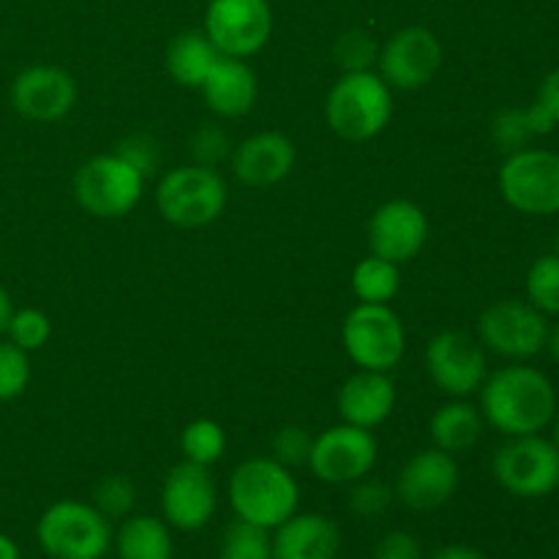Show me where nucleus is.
I'll return each mask as SVG.
<instances>
[{
    "label": "nucleus",
    "mask_w": 559,
    "mask_h": 559,
    "mask_svg": "<svg viewBox=\"0 0 559 559\" xmlns=\"http://www.w3.org/2000/svg\"><path fill=\"white\" fill-rule=\"evenodd\" d=\"M480 415L502 437H527L549 429L557 415V391L544 371L511 364L480 385Z\"/></svg>",
    "instance_id": "nucleus-1"
},
{
    "label": "nucleus",
    "mask_w": 559,
    "mask_h": 559,
    "mask_svg": "<svg viewBox=\"0 0 559 559\" xmlns=\"http://www.w3.org/2000/svg\"><path fill=\"white\" fill-rule=\"evenodd\" d=\"M227 500L240 522L262 530H276L300 508V484L284 464L271 456H254L233 469Z\"/></svg>",
    "instance_id": "nucleus-2"
},
{
    "label": "nucleus",
    "mask_w": 559,
    "mask_h": 559,
    "mask_svg": "<svg viewBox=\"0 0 559 559\" xmlns=\"http://www.w3.org/2000/svg\"><path fill=\"white\" fill-rule=\"evenodd\" d=\"M393 118V91L377 71L342 74L325 98V120L347 142H369L388 129Z\"/></svg>",
    "instance_id": "nucleus-3"
},
{
    "label": "nucleus",
    "mask_w": 559,
    "mask_h": 559,
    "mask_svg": "<svg viewBox=\"0 0 559 559\" xmlns=\"http://www.w3.org/2000/svg\"><path fill=\"white\" fill-rule=\"evenodd\" d=\"M109 519L93 502L58 500L38 516L36 540L47 559H104L112 549Z\"/></svg>",
    "instance_id": "nucleus-4"
},
{
    "label": "nucleus",
    "mask_w": 559,
    "mask_h": 559,
    "mask_svg": "<svg viewBox=\"0 0 559 559\" xmlns=\"http://www.w3.org/2000/svg\"><path fill=\"white\" fill-rule=\"evenodd\" d=\"M229 200V189L218 169L180 164L156 186V207L173 227L200 229L216 222Z\"/></svg>",
    "instance_id": "nucleus-5"
},
{
    "label": "nucleus",
    "mask_w": 559,
    "mask_h": 559,
    "mask_svg": "<svg viewBox=\"0 0 559 559\" xmlns=\"http://www.w3.org/2000/svg\"><path fill=\"white\" fill-rule=\"evenodd\" d=\"M342 344L358 369L391 374L407 353V328L391 306L358 304L344 317Z\"/></svg>",
    "instance_id": "nucleus-6"
},
{
    "label": "nucleus",
    "mask_w": 559,
    "mask_h": 559,
    "mask_svg": "<svg viewBox=\"0 0 559 559\" xmlns=\"http://www.w3.org/2000/svg\"><path fill=\"white\" fill-rule=\"evenodd\" d=\"M145 175L118 153H98L87 158L74 175V200L96 218H123L145 194Z\"/></svg>",
    "instance_id": "nucleus-7"
},
{
    "label": "nucleus",
    "mask_w": 559,
    "mask_h": 559,
    "mask_svg": "<svg viewBox=\"0 0 559 559\" xmlns=\"http://www.w3.org/2000/svg\"><path fill=\"white\" fill-rule=\"evenodd\" d=\"M500 194L524 216L559 213V153L544 147H522L508 153L497 173Z\"/></svg>",
    "instance_id": "nucleus-8"
},
{
    "label": "nucleus",
    "mask_w": 559,
    "mask_h": 559,
    "mask_svg": "<svg viewBox=\"0 0 559 559\" xmlns=\"http://www.w3.org/2000/svg\"><path fill=\"white\" fill-rule=\"evenodd\" d=\"M491 473L508 495L540 500L559 489V451L540 435L508 437L491 459Z\"/></svg>",
    "instance_id": "nucleus-9"
},
{
    "label": "nucleus",
    "mask_w": 559,
    "mask_h": 559,
    "mask_svg": "<svg viewBox=\"0 0 559 559\" xmlns=\"http://www.w3.org/2000/svg\"><path fill=\"white\" fill-rule=\"evenodd\" d=\"M549 322L530 300H495L478 320V342L500 358L524 364L546 349Z\"/></svg>",
    "instance_id": "nucleus-10"
},
{
    "label": "nucleus",
    "mask_w": 559,
    "mask_h": 559,
    "mask_svg": "<svg viewBox=\"0 0 559 559\" xmlns=\"http://www.w3.org/2000/svg\"><path fill=\"white\" fill-rule=\"evenodd\" d=\"M429 380L451 399H467L480 391L489 377L484 344L464 331H440L424 353Z\"/></svg>",
    "instance_id": "nucleus-11"
},
{
    "label": "nucleus",
    "mask_w": 559,
    "mask_h": 559,
    "mask_svg": "<svg viewBox=\"0 0 559 559\" xmlns=\"http://www.w3.org/2000/svg\"><path fill=\"white\" fill-rule=\"evenodd\" d=\"M380 445L374 431L358 429V426L338 424L314 435L311 456L306 467L317 480L328 486H349L366 478L374 469Z\"/></svg>",
    "instance_id": "nucleus-12"
},
{
    "label": "nucleus",
    "mask_w": 559,
    "mask_h": 559,
    "mask_svg": "<svg viewBox=\"0 0 559 559\" xmlns=\"http://www.w3.org/2000/svg\"><path fill=\"white\" fill-rule=\"evenodd\" d=\"M202 31L218 52L246 60L271 41L273 9L267 0H211Z\"/></svg>",
    "instance_id": "nucleus-13"
},
{
    "label": "nucleus",
    "mask_w": 559,
    "mask_h": 559,
    "mask_svg": "<svg viewBox=\"0 0 559 559\" xmlns=\"http://www.w3.org/2000/svg\"><path fill=\"white\" fill-rule=\"evenodd\" d=\"M442 69V44L429 27L409 25L380 44L374 71L391 91H420Z\"/></svg>",
    "instance_id": "nucleus-14"
},
{
    "label": "nucleus",
    "mask_w": 559,
    "mask_h": 559,
    "mask_svg": "<svg viewBox=\"0 0 559 559\" xmlns=\"http://www.w3.org/2000/svg\"><path fill=\"white\" fill-rule=\"evenodd\" d=\"M218 486L211 467L180 462L162 484V519L180 533H200L213 522Z\"/></svg>",
    "instance_id": "nucleus-15"
},
{
    "label": "nucleus",
    "mask_w": 559,
    "mask_h": 559,
    "mask_svg": "<svg viewBox=\"0 0 559 559\" xmlns=\"http://www.w3.org/2000/svg\"><path fill=\"white\" fill-rule=\"evenodd\" d=\"M459 484H462V469L456 456L431 445L404 462L393 484V495L409 511L429 513L448 506L456 497Z\"/></svg>",
    "instance_id": "nucleus-16"
},
{
    "label": "nucleus",
    "mask_w": 559,
    "mask_h": 559,
    "mask_svg": "<svg viewBox=\"0 0 559 559\" xmlns=\"http://www.w3.org/2000/svg\"><path fill=\"white\" fill-rule=\"evenodd\" d=\"M80 87L66 69L52 63H36L14 76L9 102L16 112L33 123H58L76 107Z\"/></svg>",
    "instance_id": "nucleus-17"
},
{
    "label": "nucleus",
    "mask_w": 559,
    "mask_h": 559,
    "mask_svg": "<svg viewBox=\"0 0 559 559\" xmlns=\"http://www.w3.org/2000/svg\"><path fill=\"white\" fill-rule=\"evenodd\" d=\"M429 216L424 207L413 200H388L371 213L369 229V251L396 265H407L429 243Z\"/></svg>",
    "instance_id": "nucleus-18"
},
{
    "label": "nucleus",
    "mask_w": 559,
    "mask_h": 559,
    "mask_svg": "<svg viewBox=\"0 0 559 559\" xmlns=\"http://www.w3.org/2000/svg\"><path fill=\"white\" fill-rule=\"evenodd\" d=\"M235 178L249 189H271L293 175L298 164V147L282 131H257L233 147Z\"/></svg>",
    "instance_id": "nucleus-19"
},
{
    "label": "nucleus",
    "mask_w": 559,
    "mask_h": 559,
    "mask_svg": "<svg viewBox=\"0 0 559 559\" xmlns=\"http://www.w3.org/2000/svg\"><path fill=\"white\" fill-rule=\"evenodd\" d=\"M396 399V385L388 371L358 369L338 388L336 413L342 424L371 431L391 418Z\"/></svg>",
    "instance_id": "nucleus-20"
},
{
    "label": "nucleus",
    "mask_w": 559,
    "mask_h": 559,
    "mask_svg": "<svg viewBox=\"0 0 559 559\" xmlns=\"http://www.w3.org/2000/svg\"><path fill=\"white\" fill-rule=\"evenodd\" d=\"M273 559H336L342 530L322 513H295L273 530Z\"/></svg>",
    "instance_id": "nucleus-21"
},
{
    "label": "nucleus",
    "mask_w": 559,
    "mask_h": 559,
    "mask_svg": "<svg viewBox=\"0 0 559 559\" xmlns=\"http://www.w3.org/2000/svg\"><path fill=\"white\" fill-rule=\"evenodd\" d=\"M200 91L213 115L243 118L254 109L257 98H260V82H257L254 69L246 60L222 55V60L213 66Z\"/></svg>",
    "instance_id": "nucleus-22"
},
{
    "label": "nucleus",
    "mask_w": 559,
    "mask_h": 559,
    "mask_svg": "<svg viewBox=\"0 0 559 559\" xmlns=\"http://www.w3.org/2000/svg\"><path fill=\"white\" fill-rule=\"evenodd\" d=\"M484 426L486 420L480 415V407L469 404L467 399H451V402L437 407L435 415H431V445L451 453V456H462L469 448L478 445L480 435H484Z\"/></svg>",
    "instance_id": "nucleus-23"
},
{
    "label": "nucleus",
    "mask_w": 559,
    "mask_h": 559,
    "mask_svg": "<svg viewBox=\"0 0 559 559\" xmlns=\"http://www.w3.org/2000/svg\"><path fill=\"white\" fill-rule=\"evenodd\" d=\"M118 559H175L173 527L164 519L131 513L112 535Z\"/></svg>",
    "instance_id": "nucleus-24"
},
{
    "label": "nucleus",
    "mask_w": 559,
    "mask_h": 559,
    "mask_svg": "<svg viewBox=\"0 0 559 559\" xmlns=\"http://www.w3.org/2000/svg\"><path fill=\"white\" fill-rule=\"evenodd\" d=\"M218 60H222V52L205 36V31L180 33L167 47L169 76L183 87H202V82L207 80Z\"/></svg>",
    "instance_id": "nucleus-25"
},
{
    "label": "nucleus",
    "mask_w": 559,
    "mask_h": 559,
    "mask_svg": "<svg viewBox=\"0 0 559 559\" xmlns=\"http://www.w3.org/2000/svg\"><path fill=\"white\" fill-rule=\"evenodd\" d=\"M349 282H353V295L358 298V304L391 306V300L402 289V265L369 254L353 267Z\"/></svg>",
    "instance_id": "nucleus-26"
},
{
    "label": "nucleus",
    "mask_w": 559,
    "mask_h": 559,
    "mask_svg": "<svg viewBox=\"0 0 559 559\" xmlns=\"http://www.w3.org/2000/svg\"><path fill=\"white\" fill-rule=\"evenodd\" d=\"M180 453L183 462L213 467L227 453V431L213 418H197L180 431Z\"/></svg>",
    "instance_id": "nucleus-27"
},
{
    "label": "nucleus",
    "mask_w": 559,
    "mask_h": 559,
    "mask_svg": "<svg viewBox=\"0 0 559 559\" xmlns=\"http://www.w3.org/2000/svg\"><path fill=\"white\" fill-rule=\"evenodd\" d=\"M218 559H273V535L257 524L235 519L222 535Z\"/></svg>",
    "instance_id": "nucleus-28"
},
{
    "label": "nucleus",
    "mask_w": 559,
    "mask_h": 559,
    "mask_svg": "<svg viewBox=\"0 0 559 559\" xmlns=\"http://www.w3.org/2000/svg\"><path fill=\"white\" fill-rule=\"evenodd\" d=\"M527 300L546 317H559V254H544L530 265Z\"/></svg>",
    "instance_id": "nucleus-29"
},
{
    "label": "nucleus",
    "mask_w": 559,
    "mask_h": 559,
    "mask_svg": "<svg viewBox=\"0 0 559 559\" xmlns=\"http://www.w3.org/2000/svg\"><path fill=\"white\" fill-rule=\"evenodd\" d=\"M377 55H380V44L364 27H349V31L338 33V38L333 41V60L342 69V74L374 71Z\"/></svg>",
    "instance_id": "nucleus-30"
},
{
    "label": "nucleus",
    "mask_w": 559,
    "mask_h": 559,
    "mask_svg": "<svg viewBox=\"0 0 559 559\" xmlns=\"http://www.w3.org/2000/svg\"><path fill=\"white\" fill-rule=\"evenodd\" d=\"M93 506H96L107 519L131 516L136 506L134 480L118 473L104 475V478L93 486Z\"/></svg>",
    "instance_id": "nucleus-31"
},
{
    "label": "nucleus",
    "mask_w": 559,
    "mask_h": 559,
    "mask_svg": "<svg viewBox=\"0 0 559 559\" xmlns=\"http://www.w3.org/2000/svg\"><path fill=\"white\" fill-rule=\"evenodd\" d=\"M5 338L25 353H36V349L47 347V342L52 338V322L41 309H31V306L14 309L9 328H5Z\"/></svg>",
    "instance_id": "nucleus-32"
},
{
    "label": "nucleus",
    "mask_w": 559,
    "mask_h": 559,
    "mask_svg": "<svg viewBox=\"0 0 559 559\" xmlns=\"http://www.w3.org/2000/svg\"><path fill=\"white\" fill-rule=\"evenodd\" d=\"M31 353L0 338V402H14L31 385Z\"/></svg>",
    "instance_id": "nucleus-33"
},
{
    "label": "nucleus",
    "mask_w": 559,
    "mask_h": 559,
    "mask_svg": "<svg viewBox=\"0 0 559 559\" xmlns=\"http://www.w3.org/2000/svg\"><path fill=\"white\" fill-rule=\"evenodd\" d=\"M491 140L500 151L516 153L522 147H530V142L538 140L530 123L527 107H508L491 118Z\"/></svg>",
    "instance_id": "nucleus-34"
},
{
    "label": "nucleus",
    "mask_w": 559,
    "mask_h": 559,
    "mask_svg": "<svg viewBox=\"0 0 559 559\" xmlns=\"http://www.w3.org/2000/svg\"><path fill=\"white\" fill-rule=\"evenodd\" d=\"M396 495H393V486H388L385 480L380 478H366L349 484L347 506L353 511V516L358 519H380L382 513H388V508L393 506Z\"/></svg>",
    "instance_id": "nucleus-35"
},
{
    "label": "nucleus",
    "mask_w": 559,
    "mask_h": 559,
    "mask_svg": "<svg viewBox=\"0 0 559 559\" xmlns=\"http://www.w3.org/2000/svg\"><path fill=\"white\" fill-rule=\"evenodd\" d=\"M189 153L191 164L216 169L218 164L233 156V142H229V134L222 126L200 123L189 136Z\"/></svg>",
    "instance_id": "nucleus-36"
},
{
    "label": "nucleus",
    "mask_w": 559,
    "mask_h": 559,
    "mask_svg": "<svg viewBox=\"0 0 559 559\" xmlns=\"http://www.w3.org/2000/svg\"><path fill=\"white\" fill-rule=\"evenodd\" d=\"M311 445H314V435L298 424H287L271 437V459L284 464L287 469L306 467L311 456Z\"/></svg>",
    "instance_id": "nucleus-37"
},
{
    "label": "nucleus",
    "mask_w": 559,
    "mask_h": 559,
    "mask_svg": "<svg viewBox=\"0 0 559 559\" xmlns=\"http://www.w3.org/2000/svg\"><path fill=\"white\" fill-rule=\"evenodd\" d=\"M115 153L126 158L134 169H140L145 178H151L158 169V164H162V147H158V142L151 134H129L126 140L118 142Z\"/></svg>",
    "instance_id": "nucleus-38"
},
{
    "label": "nucleus",
    "mask_w": 559,
    "mask_h": 559,
    "mask_svg": "<svg viewBox=\"0 0 559 559\" xmlns=\"http://www.w3.org/2000/svg\"><path fill=\"white\" fill-rule=\"evenodd\" d=\"M374 559H424V546L407 530H391L377 540Z\"/></svg>",
    "instance_id": "nucleus-39"
},
{
    "label": "nucleus",
    "mask_w": 559,
    "mask_h": 559,
    "mask_svg": "<svg viewBox=\"0 0 559 559\" xmlns=\"http://www.w3.org/2000/svg\"><path fill=\"white\" fill-rule=\"evenodd\" d=\"M535 104H538V107L544 109L551 120H555V126L559 129V66L544 76Z\"/></svg>",
    "instance_id": "nucleus-40"
},
{
    "label": "nucleus",
    "mask_w": 559,
    "mask_h": 559,
    "mask_svg": "<svg viewBox=\"0 0 559 559\" xmlns=\"http://www.w3.org/2000/svg\"><path fill=\"white\" fill-rule=\"evenodd\" d=\"M431 559H489L484 551H478L475 546H464V544H448L440 546V549L431 555Z\"/></svg>",
    "instance_id": "nucleus-41"
},
{
    "label": "nucleus",
    "mask_w": 559,
    "mask_h": 559,
    "mask_svg": "<svg viewBox=\"0 0 559 559\" xmlns=\"http://www.w3.org/2000/svg\"><path fill=\"white\" fill-rule=\"evenodd\" d=\"M11 314H14V304H11V295L9 289L0 284V338L5 336V328H9Z\"/></svg>",
    "instance_id": "nucleus-42"
},
{
    "label": "nucleus",
    "mask_w": 559,
    "mask_h": 559,
    "mask_svg": "<svg viewBox=\"0 0 559 559\" xmlns=\"http://www.w3.org/2000/svg\"><path fill=\"white\" fill-rule=\"evenodd\" d=\"M0 559H22L16 540L9 538V535H3V533H0Z\"/></svg>",
    "instance_id": "nucleus-43"
},
{
    "label": "nucleus",
    "mask_w": 559,
    "mask_h": 559,
    "mask_svg": "<svg viewBox=\"0 0 559 559\" xmlns=\"http://www.w3.org/2000/svg\"><path fill=\"white\" fill-rule=\"evenodd\" d=\"M546 353L551 355V360L559 364V325L549 328V336H546Z\"/></svg>",
    "instance_id": "nucleus-44"
},
{
    "label": "nucleus",
    "mask_w": 559,
    "mask_h": 559,
    "mask_svg": "<svg viewBox=\"0 0 559 559\" xmlns=\"http://www.w3.org/2000/svg\"><path fill=\"white\" fill-rule=\"evenodd\" d=\"M549 429H551V437H549V440L555 442V448L559 451V409H557L555 420H551V424H549Z\"/></svg>",
    "instance_id": "nucleus-45"
},
{
    "label": "nucleus",
    "mask_w": 559,
    "mask_h": 559,
    "mask_svg": "<svg viewBox=\"0 0 559 559\" xmlns=\"http://www.w3.org/2000/svg\"><path fill=\"white\" fill-rule=\"evenodd\" d=\"M557 246H559V224H557Z\"/></svg>",
    "instance_id": "nucleus-46"
}]
</instances>
